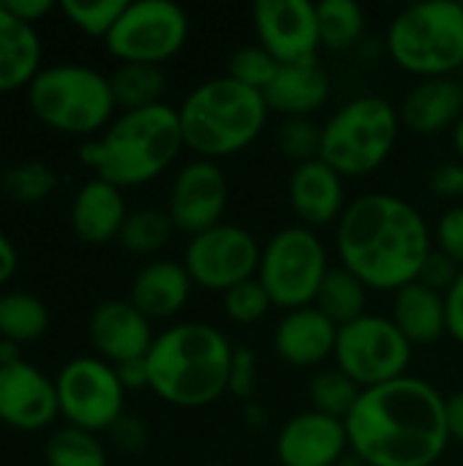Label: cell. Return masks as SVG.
<instances>
[{
  "instance_id": "obj_19",
  "label": "cell",
  "mask_w": 463,
  "mask_h": 466,
  "mask_svg": "<svg viewBox=\"0 0 463 466\" xmlns=\"http://www.w3.org/2000/svg\"><path fill=\"white\" fill-rule=\"evenodd\" d=\"M289 205L308 229L338 224L347 210L344 177L322 158L297 164L289 177Z\"/></svg>"
},
{
  "instance_id": "obj_7",
  "label": "cell",
  "mask_w": 463,
  "mask_h": 466,
  "mask_svg": "<svg viewBox=\"0 0 463 466\" xmlns=\"http://www.w3.org/2000/svg\"><path fill=\"white\" fill-rule=\"evenodd\" d=\"M388 52L404 71L439 79L463 71V3L428 0L407 5L388 27Z\"/></svg>"
},
{
  "instance_id": "obj_54",
  "label": "cell",
  "mask_w": 463,
  "mask_h": 466,
  "mask_svg": "<svg viewBox=\"0 0 463 466\" xmlns=\"http://www.w3.org/2000/svg\"><path fill=\"white\" fill-rule=\"evenodd\" d=\"M205 466H218V464H205Z\"/></svg>"
},
{
  "instance_id": "obj_32",
  "label": "cell",
  "mask_w": 463,
  "mask_h": 466,
  "mask_svg": "<svg viewBox=\"0 0 463 466\" xmlns=\"http://www.w3.org/2000/svg\"><path fill=\"white\" fill-rule=\"evenodd\" d=\"M175 235V224L169 218L166 210H158V208H139V210H131L123 229H120V238L117 243L131 251V254H139V257H150L156 251H161Z\"/></svg>"
},
{
  "instance_id": "obj_43",
  "label": "cell",
  "mask_w": 463,
  "mask_h": 466,
  "mask_svg": "<svg viewBox=\"0 0 463 466\" xmlns=\"http://www.w3.org/2000/svg\"><path fill=\"white\" fill-rule=\"evenodd\" d=\"M431 191L442 199H461L463 197V161H445L439 167H434L431 180H428Z\"/></svg>"
},
{
  "instance_id": "obj_39",
  "label": "cell",
  "mask_w": 463,
  "mask_h": 466,
  "mask_svg": "<svg viewBox=\"0 0 463 466\" xmlns=\"http://www.w3.org/2000/svg\"><path fill=\"white\" fill-rule=\"evenodd\" d=\"M257 355L246 347H235L229 360V380L226 393H232L240 401H248L257 390Z\"/></svg>"
},
{
  "instance_id": "obj_8",
  "label": "cell",
  "mask_w": 463,
  "mask_h": 466,
  "mask_svg": "<svg viewBox=\"0 0 463 466\" xmlns=\"http://www.w3.org/2000/svg\"><path fill=\"white\" fill-rule=\"evenodd\" d=\"M401 131L398 109L382 96H360L344 104L322 126L319 158L341 177H366L393 153Z\"/></svg>"
},
{
  "instance_id": "obj_36",
  "label": "cell",
  "mask_w": 463,
  "mask_h": 466,
  "mask_svg": "<svg viewBox=\"0 0 463 466\" xmlns=\"http://www.w3.org/2000/svg\"><path fill=\"white\" fill-rule=\"evenodd\" d=\"M278 68H281V63H278L265 46L254 44V46H240V49L232 55V60H229V74H226V76L237 79L240 85H246V87H251V90L265 93L267 85L276 79Z\"/></svg>"
},
{
  "instance_id": "obj_4",
  "label": "cell",
  "mask_w": 463,
  "mask_h": 466,
  "mask_svg": "<svg viewBox=\"0 0 463 466\" xmlns=\"http://www.w3.org/2000/svg\"><path fill=\"white\" fill-rule=\"evenodd\" d=\"M235 347L207 322H180L156 336L147 352L150 390L183 410H199L226 393Z\"/></svg>"
},
{
  "instance_id": "obj_37",
  "label": "cell",
  "mask_w": 463,
  "mask_h": 466,
  "mask_svg": "<svg viewBox=\"0 0 463 466\" xmlns=\"http://www.w3.org/2000/svg\"><path fill=\"white\" fill-rule=\"evenodd\" d=\"M276 142L287 158L297 164L314 161L319 158V147H322V126H317L311 117H289L281 123Z\"/></svg>"
},
{
  "instance_id": "obj_45",
  "label": "cell",
  "mask_w": 463,
  "mask_h": 466,
  "mask_svg": "<svg viewBox=\"0 0 463 466\" xmlns=\"http://www.w3.org/2000/svg\"><path fill=\"white\" fill-rule=\"evenodd\" d=\"M16 19H22V22H27V25H33L35 27V22H41L44 16H49L55 8H57V3H52V0H0Z\"/></svg>"
},
{
  "instance_id": "obj_21",
  "label": "cell",
  "mask_w": 463,
  "mask_h": 466,
  "mask_svg": "<svg viewBox=\"0 0 463 466\" xmlns=\"http://www.w3.org/2000/svg\"><path fill=\"white\" fill-rule=\"evenodd\" d=\"M128 213L131 210L126 208L123 188L112 186L101 177H90L74 194L68 218H71L74 235L82 243L104 246V243L120 238V229H123Z\"/></svg>"
},
{
  "instance_id": "obj_17",
  "label": "cell",
  "mask_w": 463,
  "mask_h": 466,
  "mask_svg": "<svg viewBox=\"0 0 463 466\" xmlns=\"http://www.w3.org/2000/svg\"><path fill=\"white\" fill-rule=\"evenodd\" d=\"M87 336L96 355L112 366L147 358L156 333L153 322L131 300H104L93 309Z\"/></svg>"
},
{
  "instance_id": "obj_25",
  "label": "cell",
  "mask_w": 463,
  "mask_h": 466,
  "mask_svg": "<svg viewBox=\"0 0 463 466\" xmlns=\"http://www.w3.org/2000/svg\"><path fill=\"white\" fill-rule=\"evenodd\" d=\"M44 44L33 25L16 19L0 3V96L27 90L35 74L44 68Z\"/></svg>"
},
{
  "instance_id": "obj_33",
  "label": "cell",
  "mask_w": 463,
  "mask_h": 466,
  "mask_svg": "<svg viewBox=\"0 0 463 466\" xmlns=\"http://www.w3.org/2000/svg\"><path fill=\"white\" fill-rule=\"evenodd\" d=\"M363 388L355 385L341 369H319L308 382L311 410L336 420H347L360 399Z\"/></svg>"
},
{
  "instance_id": "obj_1",
  "label": "cell",
  "mask_w": 463,
  "mask_h": 466,
  "mask_svg": "<svg viewBox=\"0 0 463 466\" xmlns=\"http://www.w3.org/2000/svg\"><path fill=\"white\" fill-rule=\"evenodd\" d=\"M344 423L349 451L368 466H434L450 445L448 399L409 374L363 390Z\"/></svg>"
},
{
  "instance_id": "obj_35",
  "label": "cell",
  "mask_w": 463,
  "mask_h": 466,
  "mask_svg": "<svg viewBox=\"0 0 463 466\" xmlns=\"http://www.w3.org/2000/svg\"><path fill=\"white\" fill-rule=\"evenodd\" d=\"M126 5L128 0H63L57 3V11L85 35L106 41Z\"/></svg>"
},
{
  "instance_id": "obj_48",
  "label": "cell",
  "mask_w": 463,
  "mask_h": 466,
  "mask_svg": "<svg viewBox=\"0 0 463 466\" xmlns=\"http://www.w3.org/2000/svg\"><path fill=\"white\" fill-rule=\"evenodd\" d=\"M448 434H450V442L463 445V393L448 399Z\"/></svg>"
},
{
  "instance_id": "obj_6",
  "label": "cell",
  "mask_w": 463,
  "mask_h": 466,
  "mask_svg": "<svg viewBox=\"0 0 463 466\" xmlns=\"http://www.w3.org/2000/svg\"><path fill=\"white\" fill-rule=\"evenodd\" d=\"M33 115L52 131L68 137H96L115 120L109 76L85 63L44 66L27 85Z\"/></svg>"
},
{
  "instance_id": "obj_2",
  "label": "cell",
  "mask_w": 463,
  "mask_h": 466,
  "mask_svg": "<svg viewBox=\"0 0 463 466\" xmlns=\"http://www.w3.org/2000/svg\"><path fill=\"white\" fill-rule=\"evenodd\" d=\"M341 268L368 289L398 292L420 279L434 251L423 213L396 194H366L347 205L336 224Z\"/></svg>"
},
{
  "instance_id": "obj_28",
  "label": "cell",
  "mask_w": 463,
  "mask_h": 466,
  "mask_svg": "<svg viewBox=\"0 0 463 466\" xmlns=\"http://www.w3.org/2000/svg\"><path fill=\"white\" fill-rule=\"evenodd\" d=\"M366 303H368V287L352 276L344 268H330V273L325 276L314 306L336 325L344 328L360 317H366Z\"/></svg>"
},
{
  "instance_id": "obj_38",
  "label": "cell",
  "mask_w": 463,
  "mask_h": 466,
  "mask_svg": "<svg viewBox=\"0 0 463 466\" xmlns=\"http://www.w3.org/2000/svg\"><path fill=\"white\" fill-rule=\"evenodd\" d=\"M270 309H273L270 295L265 292L259 279H248V281L232 287L229 292H224V311L237 325H254V322L265 319V314Z\"/></svg>"
},
{
  "instance_id": "obj_47",
  "label": "cell",
  "mask_w": 463,
  "mask_h": 466,
  "mask_svg": "<svg viewBox=\"0 0 463 466\" xmlns=\"http://www.w3.org/2000/svg\"><path fill=\"white\" fill-rule=\"evenodd\" d=\"M16 268H19V251L14 240L5 232H0V287L16 276Z\"/></svg>"
},
{
  "instance_id": "obj_27",
  "label": "cell",
  "mask_w": 463,
  "mask_h": 466,
  "mask_svg": "<svg viewBox=\"0 0 463 466\" xmlns=\"http://www.w3.org/2000/svg\"><path fill=\"white\" fill-rule=\"evenodd\" d=\"M49 330V309L41 298L11 289L0 292V341L16 347L38 341Z\"/></svg>"
},
{
  "instance_id": "obj_16",
  "label": "cell",
  "mask_w": 463,
  "mask_h": 466,
  "mask_svg": "<svg viewBox=\"0 0 463 466\" xmlns=\"http://www.w3.org/2000/svg\"><path fill=\"white\" fill-rule=\"evenodd\" d=\"M60 418L57 388L38 366L22 360L0 366V423L14 431H44Z\"/></svg>"
},
{
  "instance_id": "obj_24",
  "label": "cell",
  "mask_w": 463,
  "mask_h": 466,
  "mask_svg": "<svg viewBox=\"0 0 463 466\" xmlns=\"http://www.w3.org/2000/svg\"><path fill=\"white\" fill-rule=\"evenodd\" d=\"M270 112L289 117H308L330 98V76L317 60L287 63L262 93Z\"/></svg>"
},
{
  "instance_id": "obj_40",
  "label": "cell",
  "mask_w": 463,
  "mask_h": 466,
  "mask_svg": "<svg viewBox=\"0 0 463 466\" xmlns=\"http://www.w3.org/2000/svg\"><path fill=\"white\" fill-rule=\"evenodd\" d=\"M434 240H437V248H439L442 254H448V257L463 270V205L450 208V210L439 218Z\"/></svg>"
},
{
  "instance_id": "obj_29",
  "label": "cell",
  "mask_w": 463,
  "mask_h": 466,
  "mask_svg": "<svg viewBox=\"0 0 463 466\" xmlns=\"http://www.w3.org/2000/svg\"><path fill=\"white\" fill-rule=\"evenodd\" d=\"M115 104L123 112L131 109H145L164 104L161 96L166 90V76L158 66H145V63H120L115 74L109 76Z\"/></svg>"
},
{
  "instance_id": "obj_12",
  "label": "cell",
  "mask_w": 463,
  "mask_h": 466,
  "mask_svg": "<svg viewBox=\"0 0 463 466\" xmlns=\"http://www.w3.org/2000/svg\"><path fill=\"white\" fill-rule=\"evenodd\" d=\"M188 38V16L169 0H134L106 35V49L120 63L161 66L175 57Z\"/></svg>"
},
{
  "instance_id": "obj_11",
  "label": "cell",
  "mask_w": 463,
  "mask_h": 466,
  "mask_svg": "<svg viewBox=\"0 0 463 466\" xmlns=\"http://www.w3.org/2000/svg\"><path fill=\"white\" fill-rule=\"evenodd\" d=\"M57 404L65 426L101 434L126 415V388L112 363L98 355H79L68 360L57 377Z\"/></svg>"
},
{
  "instance_id": "obj_26",
  "label": "cell",
  "mask_w": 463,
  "mask_h": 466,
  "mask_svg": "<svg viewBox=\"0 0 463 466\" xmlns=\"http://www.w3.org/2000/svg\"><path fill=\"white\" fill-rule=\"evenodd\" d=\"M396 328L407 336L412 347H426L439 341L448 333L445 317V295L434 292L431 287L415 281L396 292L393 317Z\"/></svg>"
},
{
  "instance_id": "obj_49",
  "label": "cell",
  "mask_w": 463,
  "mask_h": 466,
  "mask_svg": "<svg viewBox=\"0 0 463 466\" xmlns=\"http://www.w3.org/2000/svg\"><path fill=\"white\" fill-rule=\"evenodd\" d=\"M246 420H248L251 426H257V429L267 423V418H265V410H262L259 404H251V401L246 404Z\"/></svg>"
},
{
  "instance_id": "obj_34",
  "label": "cell",
  "mask_w": 463,
  "mask_h": 466,
  "mask_svg": "<svg viewBox=\"0 0 463 466\" xmlns=\"http://www.w3.org/2000/svg\"><path fill=\"white\" fill-rule=\"evenodd\" d=\"M0 188L8 199L22 205L44 202L57 188V172L44 161H22L0 175Z\"/></svg>"
},
{
  "instance_id": "obj_22",
  "label": "cell",
  "mask_w": 463,
  "mask_h": 466,
  "mask_svg": "<svg viewBox=\"0 0 463 466\" xmlns=\"http://www.w3.org/2000/svg\"><path fill=\"white\" fill-rule=\"evenodd\" d=\"M401 126L418 137H437L453 131L463 117V85L456 76L420 79L418 87L407 93L398 109Z\"/></svg>"
},
{
  "instance_id": "obj_42",
  "label": "cell",
  "mask_w": 463,
  "mask_h": 466,
  "mask_svg": "<svg viewBox=\"0 0 463 466\" xmlns=\"http://www.w3.org/2000/svg\"><path fill=\"white\" fill-rule=\"evenodd\" d=\"M106 434H109V442L120 453H142L147 448V440H150L147 426L134 415H123Z\"/></svg>"
},
{
  "instance_id": "obj_41",
  "label": "cell",
  "mask_w": 463,
  "mask_h": 466,
  "mask_svg": "<svg viewBox=\"0 0 463 466\" xmlns=\"http://www.w3.org/2000/svg\"><path fill=\"white\" fill-rule=\"evenodd\" d=\"M458 273H461V268H458L448 254H442L439 248H434V251L428 254V259H426V265H423L418 281L426 284V287H431L434 292L445 295V292L456 284Z\"/></svg>"
},
{
  "instance_id": "obj_5",
  "label": "cell",
  "mask_w": 463,
  "mask_h": 466,
  "mask_svg": "<svg viewBox=\"0 0 463 466\" xmlns=\"http://www.w3.org/2000/svg\"><path fill=\"white\" fill-rule=\"evenodd\" d=\"M267 115L265 96L232 76H216L196 85L177 109L183 145L207 161L248 147L265 131Z\"/></svg>"
},
{
  "instance_id": "obj_44",
  "label": "cell",
  "mask_w": 463,
  "mask_h": 466,
  "mask_svg": "<svg viewBox=\"0 0 463 466\" xmlns=\"http://www.w3.org/2000/svg\"><path fill=\"white\" fill-rule=\"evenodd\" d=\"M445 317H448V336L463 344V270L456 284L445 292Z\"/></svg>"
},
{
  "instance_id": "obj_52",
  "label": "cell",
  "mask_w": 463,
  "mask_h": 466,
  "mask_svg": "<svg viewBox=\"0 0 463 466\" xmlns=\"http://www.w3.org/2000/svg\"><path fill=\"white\" fill-rule=\"evenodd\" d=\"M338 466H368V464H366V461H363L360 456H355V453L349 451V453H347V456H344V459L338 461Z\"/></svg>"
},
{
  "instance_id": "obj_30",
  "label": "cell",
  "mask_w": 463,
  "mask_h": 466,
  "mask_svg": "<svg viewBox=\"0 0 463 466\" xmlns=\"http://www.w3.org/2000/svg\"><path fill=\"white\" fill-rule=\"evenodd\" d=\"M44 461L46 466H109L106 448L98 434L74 426H60L46 437Z\"/></svg>"
},
{
  "instance_id": "obj_14",
  "label": "cell",
  "mask_w": 463,
  "mask_h": 466,
  "mask_svg": "<svg viewBox=\"0 0 463 466\" xmlns=\"http://www.w3.org/2000/svg\"><path fill=\"white\" fill-rule=\"evenodd\" d=\"M229 186L216 161L194 158L172 180L169 188V218L175 229L186 235H199L221 224V216L226 210Z\"/></svg>"
},
{
  "instance_id": "obj_20",
  "label": "cell",
  "mask_w": 463,
  "mask_h": 466,
  "mask_svg": "<svg viewBox=\"0 0 463 466\" xmlns=\"http://www.w3.org/2000/svg\"><path fill=\"white\" fill-rule=\"evenodd\" d=\"M336 336L338 328L317 306H306L284 314L276 328L273 347L284 363L295 369H317L333 358Z\"/></svg>"
},
{
  "instance_id": "obj_23",
  "label": "cell",
  "mask_w": 463,
  "mask_h": 466,
  "mask_svg": "<svg viewBox=\"0 0 463 466\" xmlns=\"http://www.w3.org/2000/svg\"><path fill=\"white\" fill-rule=\"evenodd\" d=\"M191 276L183 262L156 259L147 262L131 281L128 300L150 319H172L180 314L191 298Z\"/></svg>"
},
{
  "instance_id": "obj_13",
  "label": "cell",
  "mask_w": 463,
  "mask_h": 466,
  "mask_svg": "<svg viewBox=\"0 0 463 466\" xmlns=\"http://www.w3.org/2000/svg\"><path fill=\"white\" fill-rule=\"evenodd\" d=\"M262 248L257 238L237 224H218L188 240L183 265L191 281L210 292H229L232 287L257 276Z\"/></svg>"
},
{
  "instance_id": "obj_50",
  "label": "cell",
  "mask_w": 463,
  "mask_h": 466,
  "mask_svg": "<svg viewBox=\"0 0 463 466\" xmlns=\"http://www.w3.org/2000/svg\"><path fill=\"white\" fill-rule=\"evenodd\" d=\"M14 360H22L19 347H16V344H11V341H0V366L14 363Z\"/></svg>"
},
{
  "instance_id": "obj_51",
  "label": "cell",
  "mask_w": 463,
  "mask_h": 466,
  "mask_svg": "<svg viewBox=\"0 0 463 466\" xmlns=\"http://www.w3.org/2000/svg\"><path fill=\"white\" fill-rule=\"evenodd\" d=\"M450 137H453V147H456V153H458V158L463 161V117L456 123V128L450 131Z\"/></svg>"
},
{
  "instance_id": "obj_18",
  "label": "cell",
  "mask_w": 463,
  "mask_h": 466,
  "mask_svg": "<svg viewBox=\"0 0 463 466\" xmlns=\"http://www.w3.org/2000/svg\"><path fill=\"white\" fill-rule=\"evenodd\" d=\"M347 453V423L314 410L289 418L276 440L281 466H338Z\"/></svg>"
},
{
  "instance_id": "obj_53",
  "label": "cell",
  "mask_w": 463,
  "mask_h": 466,
  "mask_svg": "<svg viewBox=\"0 0 463 466\" xmlns=\"http://www.w3.org/2000/svg\"><path fill=\"white\" fill-rule=\"evenodd\" d=\"M461 85H463V71H461Z\"/></svg>"
},
{
  "instance_id": "obj_10",
  "label": "cell",
  "mask_w": 463,
  "mask_h": 466,
  "mask_svg": "<svg viewBox=\"0 0 463 466\" xmlns=\"http://www.w3.org/2000/svg\"><path fill=\"white\" fill-rule=\"evenodd\" d=\"M333 360L355 385L368 390L407 377L412 344L390 317L366 314L338 328Z\"/></svg>"
},
{
  "instance_id": "obj_46",
  "label": "cell",
  "mask_w": 463,
  "mask_h": 466,
  "mask_svg": "<svg viewBox=\"0 0 463 466\" xmlns=\"http://www.w3.org/2000/svg\"><path fill=\"white\" fill-rule=\"evenodd\" d=\"M120 385L128 390H150V374H147V358H136V360H126L115 366Z\"/></svg>"
},
{
  "instance_id": "obj_3",
  "label": "cell",
  "mask_w": 463,
  "mask_h": 466,
  "mask_svg": "<svg viewBox=\"0 0 463 466\" xmlns=\"http://www.w3.org/2000/svg\"><path fill=\"white\" fill-rule=\"evenodd\" d=\"M183 147L177 109L156 104L120 112L98 137L79 147V161L96 177L117 188H134L164 175Z\"/></svg>"
},
{
  "instance_id": "obj_15",
  "label": "cell",
  "mask_w": 463,
  "mask_h": 466,
  "mask_svg": "<svg viewBox=\"0 0 463 466\" xmlns=\"http://www.w3.org/2000/svg\"><path fill=\"white\" fill-rule=\"evenodd\" d=\"M254 30L259 46L281 66L317 60V49L322 46L317 5L308 0H257Z\"/></svg>"
},
{
  "instance_id": "obj_9",
  "label": "cell",
  "mask_w": 463,
  "mask_h": 466,
  "mask_svg": "<svg viewBox=\"0 0 463 466\" xmlns=\"http://www.w3.org/2000/svg\"><path fill=\"white\" fill-rule=\"evenodd\" d=\"M330 273L327 248L308 227H284L262 248L257 279L270 303L284 311L314 306L317 292Z\"/></svg>"
},
{
  "instance_id": "obj_31",
  "label": "cell",
  "mask_w": 463,
  "mask_h": 466,
  "mask_svg": "<svg viewBox=\"0 0 463 466\" xmlns=\"http://www.w3.org/2000/svg\"><path fill=\"white\" fill-rule=\"evenodd\" d=\"M319 41L327 49H349L366 30V14L355 0H322L317 3Z\"/></svg>"
}]
</instances>
